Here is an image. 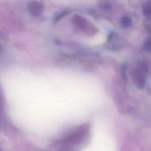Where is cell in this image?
Instances as JSON below:
<instances>
[{
  "label": "cell",
  "instance_id": "6da1fadb",
  "mask_svg": "<svg viewBox=\"0 0 151 151\" xmlns=\"http://www.w3.org/2000/svg\"><path fill=\"white\" fill-rule=\"evenodd\" d=\"M145 74H146V68L142 64L139 65L137 68H136L135 70L134 71L132 75L133 81L134 83L139 88L144 86L145 79Z\"/></svg>",
  "mask_w": 151,
  "mask_h": 151
},
{
  "label": "cell",
  "instance_id": "7a4b0ae2",
  "mask_svg": "<svg viewBox=\"0 0 151 151\" xmlns=\"http://www.w3.org/2000/svg\"><path fill=\"white\" fill-rule=\"evenodd\" d=\"M28 10L33 16H39L44 10V5L40 1H31L28 4Z\"/></svg>",
  "mask_w": 151,
  "mask_h": 151
},
{
  "label": "cell",
  "instance_id": "3957f363",
  "mask_svg": "<svg viewBox=\"0 0 151 151\" xmlns=\"http://www.w3.org/2000/svg\"><path fill=\"white\" fill-rule=\"evenodd\" d=\"M131 23H132V22H131V18L128 17V16H124L121 19V24L124 27H128L131 24Z\"/></svg>",
  "mask_w": 151,
  "mask_h": 151
},
{
  "label": "cell",
  "instance_id": "277c9868",
  "mask_svg": "<svg viewBox=\"0 0 151 151\" xmlns=\"http://www.w3.org/2000/svg\"><path fill=\"white\" fill-rule=\"evenodd\" d=\"M145 48L148 50H151V38H149L145 41Z\"/></svg>",
  "mask_w": 151,
  "mask_h": 151
},
{
  "label": "cell",
  "instance_id": "5b68a950",
  "mask_svg": "<svg viewBox=\"0 0 151 151\" xmlns=\"http://www.w3.org/2000/svg\"><path fill=\"white\" fill-rule=\"evenodd\" d=\"M143 10H144V13H145V14H149V13H151L150 6H149V5L145 6L144 8H143Z\"/></svg>",
  "mask_w": 151,
  "mask_h": 151
}]
</instances>
